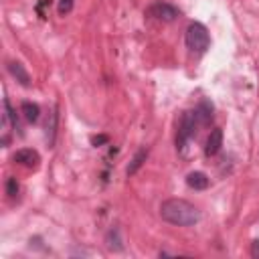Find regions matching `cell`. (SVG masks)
<instances>
[{
    "instance_id": "cell-2",
    "label": "cell",
    "mask_w": 259,
    "mask_h": 259,
    "mask_svg": "<svg viewBox=\"0 0 259 259\" xmlns=\"http://www.w3.org/2000/svg\"><path fill=\"white\" fill-rule=\"evenodd\" d=\"M211 45V37L207 26L200 22H193L186 29V47L193 53H204Z\"/></svg>"
},
{
    "instance_id": "cell-1",
    "label": "cell",
    "mask_w": 259,
    "mask_h": 259,
    "mask_svg": "<svg viewBox=\"0 0 259 259\" xmlns=\"http://www.w3.org/2000/svg\"><path fill=\"white\" fill-rule=\"evenodd\" d=\"M160 217L176 227H193L200 221V211L184 199H168L160 204Z\"/></svg>"
},
{
    "instance_id": "cell-7",
    "label": "cell",
    "mask_w": 259,
    "mask_h": 259,
    "mask_svg": "<svg viewBox=\"0 0 259 259\" xmlns=\"http://www.w3.org/2000/svg\"><path fill=\"white\" fill-rule=\"evenodd\" d=\"M186 184L190 188H195V190H204L209 186V176L204 172H190L186 176Z\"/></svg>"
},
{
    "instance_id": "cell-15",
    "label": "cell",
    "mask_w": 259,
    "mask_h": 259,
    "mask_svg": "<svg viewBox=\"0 0 259 259\" xmlns=\"http://www.w3.org/2000/svg\"><path fill=\"white\" fill-rule=\"evenodd\" d=\"M251 253H253L255 257H259V241H255V243H253V247H251Z\"/></svg>"
},
{
    "instance_id": "cell-3",
    "label": "cell",
    "mask_w": 259,
    "mask_h": 259,
    "mask_svg": "<svg viewBox=\"0 0 259 259\" xmlns=\"http://www.w3.org/2000/svg\"><path fill=\"white\" fill-rule=\"evenodd\" d=\"M146 12H148V17H152L156 20H164V22H172V20H176L180 17V10L176 6H172V4H168V2H156Z\"/></svg>"
},
{
    "instance_id": "cell-9",
    "label": "cell",
    "mask_w": 259,
    "mask_h": 259,
    "mask_svg": "<svg viewBox=\"0 0 259 259\" xmlns=\"http://www.w3.org/2000/svg\"><path fill=\"white\" fill-rule=\"evenodd\" d=\"M22 114H24L26 121H37V120H39V114H40V110H39V105H37V103L24 101V103H22Z\"/></svg>"
},
{
    "instance_id": "cell-11",
    "label": "cell",
    "mask_w": 259,
    "mask_h": 259,
    "mask_svg": "<svg viewBox=\"0 0 259 259\" xmlns=\"http://www.w3.org/2000/svg\"><path fill=\"white\" fill-rule=\"evenodd\" d=\"M146 156H148V150H140L138 154L134 156V160H132V164L128 166V176H132V174H136V170H138L142 164H144V160H146Z\"/></svg>"
},
{
    "instance_id": "cell-13",
    "label": "cell",
    "mask_w": 259,
    "mask_h": 259,
    "mask_svg": "<svg viewBox=\"0 0 259 259\" xmlns=\"http://www.w3.org/2000/svg\"><path fill=\"white\" fill-rule=\"evenodd\" d=\"M17 190H19V184L15 182V179H10V180H8V195H10V197H15V195H17Z\"/></svg>"
},
{
    "instance_id": "cell-10",
    "label": "cell",
    "mask_w": 259,
    "mask_h": 259,
    "mask_svg": "<svg viewBox=\"0 0 259 259\" xmlns=\"http://www.w3.org/2000/svg\"><path fill=\"white\" fill-rule=\"evenodd\" d=\"M107 247L114 249V251L121 249V239H120V229L118 227H114L110 233H107Z\"/></svg>"
},
{
    "instance_id": "cell-6",
    "label": "cell",
    "mask_w": 259,
    "mask_h": 259,
    "mask_svg": "<svg viewBox=\"0 0 259 259\" xmlns=\"http://www.w3.org/2000/svg\"><path fill=\"white\" fill-rule=\"evenodd\" d=\"M223 146V130L219 128H215L209 136V140H207V148H204V152H207V156H215V154H219V150Z\"/></svg>"
},
{
    "instance_id": "cell-14",
    "label": "cell",
    "mask_w": 259,
    "mask_h": 259,
    "mask_svg": "<svg viewBox=\"0 0 259 259\" xmlns=\"http://www.w3.org/2000/svg\"><path fill=\"white\" fill-rule=\"evenodd\" d=\"M105 140H107L105 136H93V138H91L93 144H101V142H105Z\"/></svg>"
},
{
    "instance_id": "cell-12",
    "label": "cell",
    "mask_w": 259,
    "mask_h": 259,
    "mask_svg": "<svg viewBox=\"0 0 259 259\" xmlns=\"http://www.w3.org/2000/svg\"><path fill=\"white\" fill-rule=\"evenodd\" d=\"M71 10H73V0H59V4H57V12H59L61 17L69 15Z\"/></svg>"
},
{
    "instance_id": "cell-4",
    "label": "cell",
    "mask_w": 259,
    "mask_h": 259,
    "mask_svg": "<svg viewBox=\"0 0 259 259\" xmlns=\"http://www.w3.org/2000/svg\"><path fill=\"white\" fill-rule=\"evenodd\" d=\"M15 162H19V164H22L26 168H37L40 162V156H39V152H35L31 148H22L15 154Z\"/></svg>"
},
{
    "instance_id": "cell-5",
    "label": "cell",
    "mask_w": 259,
    "mask_h": 259,
    "mask_svg": "<svg viewBox=\"0 0 259 259\" xmlns=\"http://www.w3.org/2000/svg\"><path fill=\"white\" fill-rule=\"evenodd\" d=\"M8 73H10L12 77H15L22 87H31V75H29V71L24 69V65H22V63H19V61H10V63H8Z\"/></svg>"
},
{
    "instance_id": "cell-8",
    "label": "cell",
    "mask_w": 259,
    "mask_h": 259,
    "mask_svg": "<svg viewBox=\"0 0 259 259\" xmlns=\"http://www.w3.org/2000/svg\"><path fill=\"white\" fill-rule=\"evenodd\" d=\"M193 128H195V120H193V116L190 114H186L184 118H182V126H180V136H179V144H182L190 134H193Z\"/></svg>"
}]
</instances>
